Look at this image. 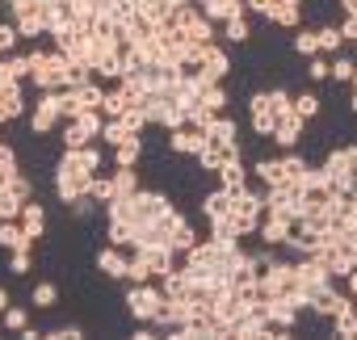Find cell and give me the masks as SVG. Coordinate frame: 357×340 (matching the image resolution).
<instances>
[{"label":"cell","instance_id":"94428289","mask_svg":"<svg viewBox=\"0 0 357 340\" xmlns=\"http://www.w3.org/2000/svg\"><path fill=\"white\" fill-rule=\"evenodd\" d=\"M353 302H357V294H353Z\"/></svg>","mask_w":357,"mask_h":340},{"label":"cell","instance_id":"1f68e13d","mask_svg":"<svg viewBox=\"0 0 357 340\" xmlns=\"http://www.w3.org/2000/svg\"><path fill=\"white\" fill-rule=\"evenodd\" d=\"M139 13L151 22H168L176 13V0H139Z\"/></svg>","mask_w":357,"mask_h":340},{"label":"cell","instance_id":"11a10c76","mask_svg":"<svg viewBox=\"0 0 357 340\" xmlns=\"http://www.w3.org/2000/svg\"><path fill=\"white\" fill-rule=\"evenodd\" d=\"M340 9H344V17H357V0H340Z\"/></svg>","mask_w":357,"mask_h":340},{"label":"cell","instance_id":"ba28073f","mask_svg":"<svg viewBox=\"0 0 357 340\" xmlns=\"http://www.w3.org/2000/svg\"><path fill=\"white\" fill-rule=\"evenodd\" d=\"M286 248H290V252H294V256H315V252H319V248H324V231H319V227H311V223H303V219H298V223H294V227H290V240H286Z\"/></svg>","mask_w":357,"mask_h":340},{"label":"cell","instance_id":"44dd1931","mask_svg":"<svg viewBox=\"0 0 357 340\" xmlns=\"http://www.w3.org/2000/svg\"><path fill=\"white\" fill-rule=\"evenodd\" d=\"M139 160H143V134H126L114 147V168H135Z\"/></svg>","mask_w":357,"mask_h":340},{"label":"cell","instance_id":"4fadbf2b","mask_svg":"<svg viewBox=\"0 0 357 340\" xmlns=\"http://www.w3.org/2000/svg\"><path fill=\"white\" fill-rule=\"evenodd\" d=\"M97 269L109 277V281H126V269H130V252L118 248V244H105L97 252Z\"/></svg>","mask_w":357,"mask_h":340},{"label":"cell","instance_id":"f35d334b","mask_svg":"<svg viewBox=\"0 0 357 340\" xmlns=\"http://www.w3.org/2000/svg\"><path fill=\"white\" fill-rule=\"evenodd\" d=\"M319 109H324V101H319L315 93H294V114H298V118L311 122V118H319Z\"/></svg>","mask_w":357,"mask_h":340},{"label":"cell","instance_id":"e0dca14e","mask_svg":"<svg viewBox=\"0 0 357 340\" xmlns=\"http://www.w3.org/2000/svg\"><path fill=\"white\" fill-rule=\"evenodd\" d=\"M26 84H9V88H0V126H9V122H17L30 105H26V93H22Z\"/></svg>","mask_w":357,"mask_h":340},{"label":"cell","instance_id":"d590c367","mask_svg":"<svg viewBox=\"0 0 357 340\" xmlns=\"http://www.w3.org/2000/svg\"><path fill=\"white\" fill-rule=\"evenodd\" d=\"M89 198H93L97 206L114 202V177H101V173H93V181H89Z\"/></svg>","mask_w":357,"mask_h":340},{"label":"cell","instance_id":"7c38bea8","mask_svg":"<svg viewBox=\"0 0 357 340\" xmlns=\"http://www.w3.org/2000/svg\"><path fill=\"white\" fill-rule=\"evenodd\" d=\"M344 307H353V294H349V290H336V286H324V290L311 298L307 311H315V315H324V319H336Z\"/></svg>","mask_w":357,"mask_h":340},{"label":"cell","instance_id":"b9f144b4","mask_svg":"<svg viewBox=\"0 0 357 340\" xmlns=\"http://www.w3.org/2000/svg\"><path fill=\"white\" fill-rule=\"evenodd\" d=\"M126 134H130V130H126L122 118H105V126H101V143H105V147H118Z\"/></svg>","mask_w":357,"mask_h":340},{"label":"cell","instance_id":"db71d44e","mask_svg":"<svg viewBox=\"0 0 357 340\" xmlns=\"http://www.w3.org/2000/svg\"><path fill=\"white\" fill-rule=\"evenodd\" d=\"M340 34H344V42H357V17H344L340 22Z\"/></svg>","mask_w":357,"mask_h":340},{"label":"cell","instance_id":"5b68a950","mask_svg":"<svg viewBox=\"0 0 357 340\" xmlns=\"http://www.w3.org/2000/svg\"><path fill=\"white\" fill-rule=\"evenodd\" d=\"M160 302H164L160 281H135V286L126 290V311H130V319H139V323H151L155 311H160Z\"/></svg>","mask_w":357,"mask_h":340},{"label":"cell","instance_id":"f5cc1de1","mask_svg":"<svg viewBox=\"0 0 357 340\" xmlns=\"http://www.w3.org/2000/svg\"><path fill=\"white\" fill-rule=\"evenodd\" d=\"M244 13L248 17H269L273 13V0H244Z\"/></svg>","mask_w":357,"mask_h":340},{"label":"cell","instance_id":"d4e9b609","mask_svg":"<svg viewBox=\"0 0 357 340\" xmlns=\"http://www.w3.org/2000/svg\"><path fill=\"white\" fill-rule=\"evenodd\" d=\"M13 26H17V34H22V38H43V34H47L43 5H38V9H30V13H17V17H13Z\"/></svg>","mask_w":357,"mask_h":340},{"label":"cell","instance_id":"f1b7e54d","mask_svg":"<svg viewBox=\"0 0 357 340\" xmlns=\"http://www.w3.org/2000/svg\"><path fill=\"white\" fill-rule=\"evenodd\" d=\"M223 38H227V42H248V38H252V17L240 13V17L223 22Z\"/></svg>","mask_w":357,"mask_h":340},{"label":"cell","instance_id":"484cf974","mask_svg":"<svg viewBox=\"0 0 357 340\" xmlns=\"http://www.w3.org/2000/svg\"><path fill=\"white\" fill-rule=\"evenodd\" d=\"M206 139H211V143H240V126H236V118L219 114V118L206 126Z\"/></svg>","mask_w":357,"mask_h":340},{"label":"cell","instance_id":"d6a6232c","mask_svg":"<svg viewBox=\"0 0 357 340\" xmlns=\"http://www.w3.org/2000/svg\"><path fill=\"white\" fill-rule=\"evenodd\" d=\"M315 34H319V55H340V47H344L340 26H319Z\"/></svg>","mask_w":357,"mask_h":340},{"label":"cell","instance_id":"52a82bcc","mask_svg":"<svg viewBox=\"0 0 357 340\" xmlns=\"http://www.w3.org/2000/svg\"><path fill=\"white\" fill-rule=\"evenodd\" d=\"M89 181H93V173H76V168H59L55 164V198L63 206H72L76 198H84L89 194Z\"/></svg>","mask_w":357,"mask_h":340},{"label":"cell","instance_id":"9a60e30c","mask_svg":"<svg viewBox=\"0 0 357 340\" xmlns=\"http://www.w3.org/2000/svg\"><path fill=\"white\" fill-rule=\"evenodd\" d=\"M303 130H307V118L286 114V118H278V126H273V143H278L282 151H294L298 139H303Z\"/></svg>","mask_w":357,"mask_h":340},{"label":"cell","instance_id":"d6986e66","mask_svg":"<svg viewBox=\"0 0 357 340\" xmlns=\"http://www.w3.org/2000/svg\"><path fill=\"white\" fill-rule=\"evenodd\" d=\"M38 240H30L26 235V227L17 223V219H5V223H0V248H5V252H17V248H34Z\"/></svg>","mask_w":357,"mask_h":340},{"label":"cell","instance_id":"7a4b0ae2","mask_svg":"<svg viewBox=\"0 0 357 340\" xmlns=\"http://www.w3.org/2000/svg\"><path fill=\"white\" fill-rule=\"evenodd\" d=\"M30 55V80L38 93H51V88H63V68H68V55L63 51H26Z\"/></svg>","mask_w":357,"mask_h":340},{"label":"cell","instance_id":"277c9868","mask_svg":"<svg viewBox=\"0 0 357 340\" xmlns=\"http://www.w3.org/2000/svg\"><path fill=\"white\" fill-rule=\"evenodd\" d=\"M172 22H176V30H181L190 42H215V34H219V26L202 13V5H176Z\"/></svg>","mask_w":357,"mask_h":340},{"label":"cell","instance_id":"6f0895ef","mask_svg":"<svg viewBox=\"0 0 357 340\" xmlns=\"http://www.w3.org/2000/svg\"><path fill=\"white\" fill-rule=\"evenodd\" d=\"M349 109H353V114H357V88H353V93H349Z\"/></svg>","mask_w":357,"mask_h":340},{"label":"cell","instance_id":"c3c4849f","mask_svg":"<svg viewBox=\"0 0 357 340\" xmlns=\"http://www.w3.org/2000/svg\"><path fill=\"white\" fill-rule=\"evenodd\" d=\"M0 319H5V327H9V332H22V327H30V311H26V307H9L5 315H0Z\"/></svg>","mask_w":357,"mask_h":340},{"label":"cell","instance_id":"8d00e7d4","mask_svg":"<svg viewBox=\"0 0 357 340\" xmlns=\"http://www.w3.org/2000/svg\"><path fill=\"white\" fill-rule=\"evenodd\" d=\"M17 173H22V168H17V151L9 143H0V185H9Z\"/></svg>","mask_w":357,"mask_h":340},{"label":"cell","instance_id":"3957f363","mask_svg":"<svg viewBox=\"0 0 357 340\" xmlns=\"http://www.w3.org/2000/svg\"><path fill=\"white\" fill-rule=\"evenodd\" d=\"M265 210H269V215H282V219H290V223H298L303 210H307V198H303L298 181L269 185V190H265Z\"/></svg>","mask_w":357,"mask_h":340},{"label":"cell","instance_id":"2e32d148","mask_svg":"<svg viewBox=\"0 0 357 340\" xmlns=\"http://www.w3.org/2000/svg\"><path fill=\"white\" fill-rule=\"evenodd\" d=\"M252 173H257V181L269 190V185H286L290 181V168H286V155H269V160H257L252 164Z\"/></svg>","mask_w":357,"mask_h":340},{"label":"cell","instance_id":"f6af8a7d","mask_svg":"<svg viewBox=\"0 0 357 340\" xmlns=\"http://www.w3.org/2000/svg\"><path fill=\"white\" fill-rule=\"evenodd\" d=\"M353 72H357V63L349 55H332V80L336 84H353Z\"/></svg>","mask_w":357,"mask_h":340},{"label":"cell","instance_id":"603a6c76","mask_svg":"<svg viewBox=\"0 0 357 340\" xmlns=\"http://www.w3.org/2000/svg\"><path fill=\"white\" fill-rule=\"evenodd\" d=\"M202 13H206L215 26H223V22H231V17L244 13V0H202Z\"/></svg>","mask_w":357,"mask_h":340},{"label":"cell","instance_id":"680465c9","mask_svg":"<svg viewBox=\"0 0 357 340\" xmlns=\"http://www.w3.org/2000/svg\"><path fill=\"white\" fill-rule=\"evenodd\" d=\"M349 88H357V72H353V84H349Z\"/></svg>","mask_w":357,"mask_h":340},{"label":"cell","instance_id":"91938a15","mask_svg":"<svg viewBox=\"0 0 357 340\" xmlns=\"http://www.w3.org/2000/svg\"><path fill=\"white\" fill-rule=\"evenodd\" d=\"M0 223H5V215H0Z\"/></svg>","mask_w":357,"mask_h":340},{"label":"cell","instance_id":"5bb4252c","mask_svg":"<svg viewBox=\"0 0 357 340\" xmlns=\"http://www.w3.org/2000/svg\"><path fill=\"white\" fill-rule=\"evenodd\" d=\"M290 219H282V215H269L265 210V219H261V227H257V240L265 244V248H286V240H290Z\"/></svg>","mask_w":357,"mask_h":340},{"label":"cell","instance_id":"f546056e","mask_svg":"<svg viewBox=\"0 0 357 340\" xmlns=\"http://www.w3.org/2000/svg\"><path fill=\"white\" fill-rule=\"evenodd\" d=\"M332 332H336L340 340H357V302H353V307H344V311L332 319Z\"/></svg>","mask_w":357,"mask_h":340},{"label":"cell","instance_id":"cb8c5ba5","mask_svg":"<svg viewBox=\"0 0 357 340\" xmlns=\"http://www.w3.org/2000/svg\"><path fill=\"white\" fill-rule=\"evenodd\" d=\"M202 215H206V223H215V219H227L231 215V194L219 185V190H211L206 198H202Z\"/></svg>","mask_w":357,"mask_h":340},{"label":"cell","instance_id":"4316f807","mask_svg":"<svg viewBox=\"0 0 357 340\" xmlns=\"http://www.w3.org/2000/svg\"><path fill=\"white\" fill-rule=\"evenodd\" d=\"M194 244H198V231H194V223H190V219H181V223L172 227V240H168V248H172L176 256H185Z\"/></svg>","mask_w":357,"mask_h":340},{"label":"cell","instance_id":"ab89813d","mask_svg":"<svg viewBox=\"0 0 357 340\" xmlns=\"http://www.w3.org/2000/svg\"><path fill=\"white\" fill-rule=\"evenodd\" d=\"M135 281H155V277H151V265H147V256H143V252H130V269H126V286H135Z\"/></svg>","mask_w":357,"mask_h":340},{"label":"cell","instance_id":"30bf717a","mask_svg":"<svg viewBox=\"0 0 357 340\" xmlns=\"http://www.w3.org/2000/svg\"><path fill=\"white\" fill-rule=\"evenodd\" d=\"M227 72H231V55L219 42H206L202 47V80L206 84H219V80H227Z\"/></svg>","mask_w":357,"mask_h":340},{"label":"cell","instance_id":"60d3db41","mask_svg":"<svg viewBox=\"0 0 357 340\" xmlns=\"http://www.w3.org/2000/svg\"><path fill=\"white\" fill-rule=\"evenodd\" d=\"M269 109H273L278 118L294 114V93H290V88H269Z\"/></svg>","mask_w":357,"mask_h":340},{"label":"cell","instance_id":"7402d4cb","mask_svg":"<svg viewBox=\"0 0 357 340\" xmlns=\"http://www.w3.org/2000/svg\"><path fill=\"white\" fill-rule=\"evenodd\" d=\"M17 223L26 227V235H30V240H43V235H47V210H43L34 198L22 206V219H17Z\"/></svg>","mask_w":357,"mask_h":340},{"label":"cell","instance_id":"836d02e7","mask_svg":"<svg viewBox=\"0 0 357 340\" xmlns=\"http://www.w3.org/2000/svg\"><path fill=\"white\" fill-rule=\"evenodd\" d=\"M59 139H63V147H89V143H97L80 122H63V126H59Z\"/></svg>","mask_w":357,"mask_h":340},{"label":"cell","instance_id":"ee69618b","mask_svg":"<svg viewBox=\"0 0 357 340\" xmlns=\"http://www.w3.org/2000/svg\"><path fill=\"white\" fill-rule=\"evenodd\" d=\"M307 76L319 84V80H332V55H311L307 59Z\"/></svg>","mask_w":357,"mask_h":340},{"label":"cell","instance_id":"6da1fadb","mask_svg":"<svg viewBox=\"0 0 357 340\" xmlns=\"http://www.w3.org/2000/svg\"><path fill=\"white\" fill-rule=\"evenodd\" d=\"M324 173H328L332 194H357V143L332 147L324 155Z\"/></svg>","mask_w":357,"mask_h":340},{"label":"cell","instance_id":"816d5d0a","mask_svg":"<svg viewBox=\"0 0 357 340\" xmlns=\"http://www.w3.org/2000/svg\"><path fill=\"white\" fill-rule=\"evenodd\" d=\"M47 336H51V340H80L84 327H80V323H63V327H51Z\"/></svg>","mask_w":357,"mask_h":340},{"label":"cell","instance_id":"4dcf8cb0","mask_svg":"<svg viewBox=\"0 0 357 340\" xmlns=\"http://www.w3.org/2000/svg\"><path fill=\"white\" fill-rule=\"evenodd\" d=\"M114 198H130L135 190H139V173H135V168H114Z\"/></svg>","mask_w":357,"mask_h":340},{"label":"cell","instance_id":"9c48e42d","mask_svg":"<svg viewBox=\"0 0 357 340\" xmlns=\"http://www.w3.org/2000/svg\"><path fill=\"white\" fill-rule=\"evenodd\" d=\"M206 147V130H198V126H176V130H168V151L172 155H198Z\"/></svg>","mask_w":357,"mask_h":340},{"label":"cell","instance_id":"8992f818","mask_svg":"<svg viewBox=\"0 0 357 340\" xmlns=\"http://www.w3.org/2000/svg\"><path fill=\"white\" fill-rule=\"evenodd\" d=\"M59 126H63V114H59V88L38 93V101L30 105V130L43 139V134H55Z\"/></svg>","mask_w":357,"mask_h":340},{"label":"cell","instance_id":"f907efd6","mask_svg":"<svg viewBox=\"0 0 357 340\" xmlns=\"http://www.w3.org/2000/svg\"><path fill=\"white\" fill-rule=\"evenodd\" d=\"M9 190H13V194H17V198H22V202H30V198H34V181H30V177H26V173H17V177H13V181H9Z\"/></svg>","mask_w":357,"mask_h":340},{"label":"cell","instance_id":"8fae6325","mask_svg":"<svg viewBox=\"0 0 357 340\" xmlns=\"http://www.w3.org/2000/svg\"><path fill=\"white\" fill-rule=\"evenodd\" d=\"M248 122L261 139H273V126H278V114L269 109V93H252L248 97Z\"/></svg>","mask_w":357,"mask_h":340},{"label":"cell","instance_id":"74e56055","mask_svg":"<svg viewBox=\"0 0 357 340\" xmlns=\"http://www.w3.org/2000/svg\"><path fill=\"white\" fill-rule=\"evenodd\" d=\"M294 51H298L303 59L319 55V34H315V30H303V26H298V30H294Z\"/></svg>","mask_w":357,"mask_h":340},{"label":"cell","instance_id":"9f6ffc18","mask_svg":"<svg viewBox=\"0 0 357 340\" xmlns=\"http://www.w3.org/2000/svg\"><path fill=\"white\" fill-rule=\"evenodd\" d=\"M9 307H13V302H9V290H5V286H0V315H5Z\"/></svg>","mask_w":357,"mask_h":340},{"label":"cell","instance_id":"e575fe53","mask_svg":"<svg viewBox=\"0 0 357 340\" xmlns=\"http://www.w3.org/2000/svg\"><path fill=\"white\" fill-rule=\"evenodd\" d=\"M202 105L215 109V114H227V84H223V80H219V84H206V88H202Z\"/></svg>","mask_w":357,"mask_h":340},{"label":"cell","instance_id":"7bdbcfd3","mask_svg":"<svg viewBox=\"0 0 357 340\" xmlns=\"http://www.w3.org/2000/svg\"><path fill=\"white\" fill-rule=\"evenodd\" d=\"M22 206H26V202H22L9 185H0V215H5V219H22Z\"/></svg>","mask_w":357,"mask_h":340},{"label":"cell","instance_id":"7dc6e473","mask_svg":"<svg viewBox=\"0 0 357 340\" xmlns=\"http://www.w3.org/2000/svg\"><path fill=\"white\" fill-rule=\"evenodd\" d=\"M76 93H80V101H84V109H101V101H105V88H101L97 80H89V84H80Z\"/></svg>","mask_w":357,"mask_h":340},{"label":"cell","instance_id":"ac0fdd59","mask_svg":"<svg viewBox=\"0 0 357 340\" xmlns=\"http://www.w3.org/2000/svg\"><path fill=\"white\" fill-rule=\"evenodd\" d=\"M215 177H219V185H223L227 194H240V190L248 185V164H244V160H227Z\"/></svg>","mask_w":357,"mask_h":340},{"label":"cell","instance_id":"bcb514c9","mask_svg":"<svg viewBox=\"0 0 357 340\" xmlns=\"http://www.w3.org/2000/svg\"><path fill=\"white\" fill-rule=\"evenodd\" d=\"M30 298H34V307H43V311H47V307H55V302H59V286H55V281H38Z\"/></svg>","mask_w":357,"mask_h":340},{"label":"cell","instance_id":"ffe728a7","mask_svg":"<svg viewBox=\"0 0 357 340\" xmlns=\"http://www.w3.org/2000/svg\"><path fill=\"white\" fill-rule=\"evenodd\" d=\"M265 22H273L278 30H298V26H303V5H290V0H273V13H269Z\"/></svg>","mask_w":357,"mask_h":340},{"label":"cell","instance_id":"83f0119b","mask_svg":"<svg viewBox=\"0 0 357 340\" xmlns=\"http://www.w3.org/2000/svg\"><path fill=\"white\" fill-rule=\"evenodd\" d=\"M130 109V93L122 88V84H114V88H105V101H101V114L105 118H122Z\"/></svg>","mask_w":357,"mask_h":340},{"label":"cell","instance_id":"681fc988","mask_svg":"<svg viewBox=\"0 0 357 340\" xmlns=\"http://www.w3.org/2000/svg\"><path fill=\"white\" fill-rule=\"evenodd\" d=\"M34 269V256H30V248H17V252H9V273H30Z\"/></svg>","mask_w":357,"mask_h":340}]
</instances>
